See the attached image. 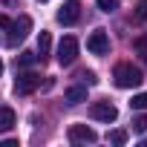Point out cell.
Listing matches in <instances>:
<instances>
[{"instance_id":"obj_22","label":"cell","mask_w":147,"mask_h":147,"mask_svg":"<svg viewBox=\"0 0 147 147\" xmlns=\"http://www.w3.org/2000/svg\"><path fill=\"white\" fill-rule=\"evenodd\" d=\"M38 3H46V0H38Z\"/></svg>"},{"instance_id":"obj_18","label":"cell","mask_w":147,"mask_h":147,"mask_svg":"<svg viewBox=\"0 0 147 147\" xmlns=\"http://www.w3.org/2000/svg\"><path fill=\"white\" fill-rule=\"evenodd\" d=\"M81 78H84V84H98V75H95V72H81Z\"/></svg>"},{"instance_id":"obj_14","label":"cell","mask_w":147,"mask_h":147,"mask_svg":"<svg viewBox=\"0 0 147 147\" xmlns=\"http://www.w3.org/2000/svg\"><path fill=\"white\" fill-rule=\"evenodd\" d=\"M107 138H110V144H124V141H127V133H124V130H113Z\"/></svg>"},{"instance_id":"obj_4","label":"cell","mask_w":147,"mask_h":147,"mask_svg":"<svg viewBox=\"0 0 147 147\" xmlns=\"http://www.w3.org/2000/svg\"><path fill=\"white\" fill-rule=\"evenodd\" d=\"M90 115H92L95 121L113 124V121L118 118V110H115V104H113V101H92V107H90Z\"/></svg>"},{"instance_id":"obj_8","label":"cell","mask_w":147,"mask_h":147,"mask_svg":"<svg viewBox=\"0 0 147 147\" xmlns=\"http://www.w3.org/2000/svg\"><path fill=\"white\" fill-rule=\"evenodd\" d=\"M95 138H98L95 130L87 127V124H72V127H69V141H72V144H92Z\"/></svg>"},{"instance_id":"obj_17","label":"cell","mask_w":147,"mask_h":147,"mask_svg":"<svg viewBox=\"0 0 147 147\" xmlns=\"http://www.w3.org/2000/svg\"><path fill=\"white\" fill-rule=\"evenodd\" d=\"M136 18H138V20H147V0H138V6H136Z\"/></svg>"},{"instance_id":"obj_13","label":"cell","mask_w":147,"mask_h":147,"mask_svg":"<svg viewBox=\"0 0 147 147\" xmlns=\"http://www.w3.org/2000/svg\"><path fill=\"white\" fill-rule=\"evenodd\" d=\"M35 61H38L35 52H20V55H18V66H29V63H35Z\"/></svg>"},{"instance_id":"obj_12","label":"cell","mask_w":147,"mask_h":147,"mask_svg":"<svg viewBox=\"0 0 147 147\" xmlns=\"http://www.w3.org/2000/svg\"><path fill=\"white\" fill-rule=\"evenodd\" d=\"M130 107H133V110H147V92H138V95H133Z\"/></svg>"},{"instance_id":"obj_5","label":"cell","mask_w":147,"mask_h":147,"mask_svg":"<svg viewBox=\"0 0 147 147\" xmlns=\"http://www.w3.org/2000/svg\"><path fill=\"white\" fill-rule=\"evenodd\" d=\"M40 87V75H35V72H20V75L15 78V92L18 95H29Z\"/></svg>"},{"instance_id":"obj_2","label":"cell","mask_w":147,"mask_h":147,"mask_svg":"<svg viewBox=\"0 0 147 147\" xmlns=\"http://www.w3.org/2000/svg\"><path fill=\"white\" fill-rule=\"evenodd\" d=\"M29 29H32V18H29V15H20L18 20L9 23V40H6V43H9V46H18V43L29 35Z\"/></svg>"},{"instance_id":"obj_11","label":"cell","mask_w":147,"mask_h":147,"mask_svg":"<svg viewBox=\"0 0 147 147\" xmlns=\"http://www.w3.org/2000/svg\"><path fill=\"white\" fill-rule=\"evenodd\" d=\"M49 46H52V38H49V32H40V38H38V58H40V61L49 55Z\"/></svg>"},{"instance_id":"obj_6","label":"cell","mask_w":147,"mask_h":147,"mask_svg":"<svg viewBox=\"0 0 147 147\" xmlns=\"http://www.w3.org/2000/svg\"><path fill=\"white\" fill-rule=\"evenodd\" d=\"M87 49H90L92 55H107V52H110V35H107L104 29H95V32L87 38Z\"/></svg>"},{"instance_id":"obj_9","label":"cell","mask_w":147,"mask_h":147,"mask_svg":"<svg viewBox=\"0 0 147 147\" xmlns=\"http://www.w3.org/2000/svg\"><path fill=\"white\" fill-rule=\"evenodd\" d=\"M15 127V110L12 107H0V133H9Z\"/></svg>"},{"instance_id":"obj_3","label":"cell","mask_w":147,"mask_h":147,"mask_svg":"<svg viewBox=\"0 0 147 147\" xmlns=\"http://www.w3.org/2000/svg\"><path fill=\"white\" fill-rule=\"evenodd\" d=\"M75 58H78V40L72 35L61 38V43H58V63L69 66V63H75Z\"/></svg>"},{"instance_id":"obj_15","label":"cell","mask_w":147,"mask_h":147,"mask_svg":"<svg viewBox=\"0 0 147 147\" xmlns=\"http://www.w3.org/2000/svg\"><path fill=\"white\" fill-rule=\"evenodd\" d=\"M133 130H136V133H144V130H147V115H136V118H133Z\"/></svg>"},{"instance_id":"obj_21","label":"cell","mask_w":147,"mask_h":147,"mask_svg":"<svg viewBox=\"0 0 147 147\" xmlns=\"http://www.w3.org/2000/svg\"><path fill=\"white\" fill-rule=\"evenodd\" d=\"M0 75H3V61H0Z\"/></svg>"},{"instance_id":"obj_19","label":"cell","mask_w":147,"mask_h":147,"mask_svg":"<svg viewBox=\"0 0 147 147\" xmlns=\"http://www.w3.org/2000/svg\"><path fill=\"white\" fill-rule=\"evenodd\" d=\"M9 23H12V20H9L6 15H0V26H3V29H9Z\"/></svg>"},{"instance_id":"obj_20","label":"cell","mask_w":147,"mask_h":147,"mask_svg":"<svg viewBox=\"0 0 147 147\" xmlns=\"http://www.w3.org/2000/svg\"><path fill=\"white\" fill-rule=\"evenodd\" d=\"M3 3H9V6H15V3H18V0H3Z\"/></svg>"},{"instance_id":"obj_1","label":"cell","mask_w":147,"mask_h":147,"mask_svg":"<svg viewBox=\"0 0 147 147\" xmlns=\"http://www.w3.org/2000/svg\"><path fill=\"white\" fill-rule=\"evenodd\" d=\"M113 81H115V87H121V90H133V87H138V84L144 81V75H141V69L133 66V63H118V66L113 69Z\"/></svg>"},{"instance_id":"obj_7","label":"cell","mask_w":147,"mask_h":147,"mask_svg":"<svg viewBox=\"0 0 147 147\" xmlns=\"http://www.w3.org/2000/svg\"><path fill=\"white\" fill-rule=\"evenodd\" d=\"M78 18H81V3H78V0H66V3L58 9V20H61L63 26L78 23Z\"/></svg>"},{"instance_id":"obj_10","label":"cell","mask_w":147,"mask_h":147,"mask_svg":"<svg viewBox=\"0 0 147 147\" xmlns=\"http://www.w3.org/2000/svg\"><path fill=\"white\" fill-rule=\"evenodd\" d=\"M66 101H69V104L87 101V87H69V90H66Z\"/></svg>"},{"instance_id":"obj_16","label":"cell","mask_w":147,"mask_h":147,"mask_svg":"<svg viewBox=\"0 0 147 147\" xmlns=\"http://www.w3.org/2000/svg\"><path fill=\"white\" fill-rule=\"evenodd\" d=\"M98 9L101 12H115L118 9V0H98Z\"/></svg>"}]
</instances>
